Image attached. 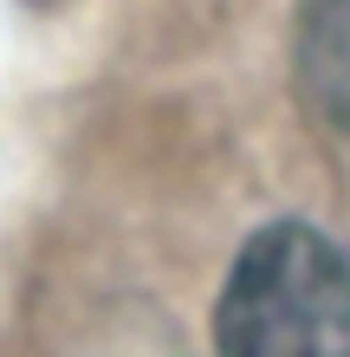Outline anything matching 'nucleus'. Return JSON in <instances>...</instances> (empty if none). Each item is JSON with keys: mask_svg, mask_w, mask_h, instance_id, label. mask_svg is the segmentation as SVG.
Wrapping results in <instances>:
<instances>
[{"mask_svg": "<svg viewBox=\"0 0 350 357\" xmlns=\"http://www.w3.org/2000/svg\"><path fill=\"white\" fill-rule=\"evenodd\" d=\"M221 357H350V260L312 221H273L240 247L214 305Z\"/></svg>", "mask_w": 350, "mask_h": 357, "instance_id": "obj_1", "label": "nucleus"}]
</instances>
